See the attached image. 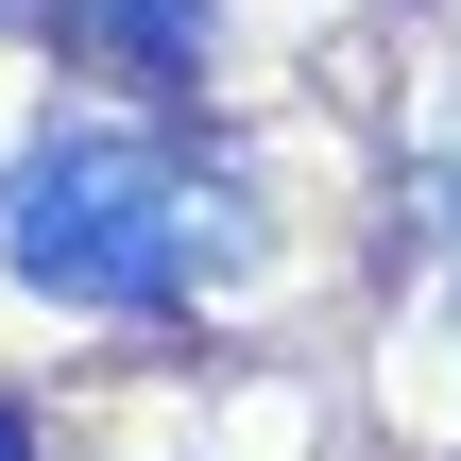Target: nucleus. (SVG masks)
Listing matches in <instances>:
<instances>
[{
  "label": "nucleus",
  "instance_id": "obj_3",
  "mask_svg": "<svg viewBox=\"0 0 461 461\" xmlns=\"http://www.w3.org/2000/svg\"><path fill=\"white\" fill-rule=\"evenodd\" d=\"M0 461H34V428H17V411H0Z\"/></svg>",
  "mask_w": 461,
  "mask_h": 461
},
{
  "label": "nucleus",
  "instance_id": "obj_1",
  "mask_svg": "<svg viewBox=\"0 0 461 461\" xmlns=\"http://www.w3.org/2000/svg\"><path fill=\"white\" fill-rule=\"evenodd\" d=\"M257 240L240 171L171 120H68L17 188H0V257L51 308H188L222 257Z\"/></svg>",
  "mask_w": 461,
  "mask_h": 461
},
{
  "label": "nucleus",
  "instance_id": "obj_2",
  "mask_svg": "<svg viewBox=\"0 0 461 461\" xmlns=\"http://www.w3.org/2000/svg\"><path fill=\"white\" fill-rule=\"evenodd\" d=\"M51 34H68V51H103V68H154V86H188L222 17H205V0H51Z\"/></svg>",
  "mask_w": 461,
  "mask_h": 461
}]
</instances>
